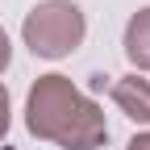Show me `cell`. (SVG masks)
I'll list each match as a JSON object with an SVG mask.
<instances>
[{
	"label": "cell",
	"instance_id": "obj_3",
	"mask_svg": "<svg viewBox=\"0 0 150 150\" xmlns=\"http://www.w3.org/2000/svg\"><path fill=\"white\" fill-rule=\"evenodd\" d=\"M112 104H117L129 121L150 125V79H142V75L117 79V83H112Z\"/></svg>",
	"mask_w": 150,
	"mask_h": 150
},
{
	"label": "cell",
	"instance_id": "obj_7",
	"mask_svg": "<svg viewBox=\"0 0 150 150\" xmlns=\"http://www.w3.org/2000/svg\"><path fill=\"white\" fill-rule=\"evenodd\" d=\"M125 150H150V129H146V134H134L125 142Z\"/></svg>",
	"mask_w": 150,
	"mask_h": 150
},
{
	"label": "cell",
	"instance_id": "obj_6",
	"mask_svg": "<svg viewBox=\"0 0 150 150\" xmlns=\"http://www.w3.org/2000/svg\"><path fill=\"white\" fill-rule=\"evenodd\" d=\"M8 59H13V42H8V33H4V25H0V75H4Z\"/></svg>",
	"mask_w": 150,
	"mask_h": 150
},
{
	"label": "cell",
	"instance_id": "obj_1",
	"mask_svg": "<svg viewBox=\"0 0 150 150\" xmlns=\"http://www.w3.org/2000/svg\"><path fill=\"white\" fill-rule=\"evenodd\" d=\"M25 125L33 138L63 150H96L108 142V121L96 100H88L67 75H38L25 96Z\"/></svg>",
	"mask_w": 150,
	"mask_h": 150
},
{
	"label": "cell",
	"instance_id": "obj_4",
	"mask_svg": "<svg viewBox=\"0 0 150 150\" xmlns=\"http://www.w3.org/2000/svg\"><path fill=\"white\" fill-rule=\"evenodd\" d=\"M125 59L138 71H150V8H138L125 25Z\"/></svg>",
	"mask_w": 150,
	"mask_h": 150
},
{
	"label": "cell",
	"instance_id": "obj_5",
	"mask_svg": "<svg viewBox=\"0 0 150 150\" xmlns=\"http://www.w3.org/2000/svg\"><path fill=\"white\" fill-rule=\"evenodd\" d=\"M8 125H13V104H8V88L0 83V138L8 134Z\"/></svg>",
	"mask_w": 150,
	"mask_h": 150
},
{
	"label": "cell",
	"instance_id": "obj_2",
	"mask_svg": "<svg viewBox=\"0 0 150 150\" xmlns=\"http://www.w3.org/2000/svg\"><path fill=\"white\" fill-rule=\"evenodd\" d=\"M83 8L75 0H38L21 21V38L38 59H67L83 46Z\"/></svg>",
	"mask_w": 150,
	"mask_h": 150
}]
</instances>
